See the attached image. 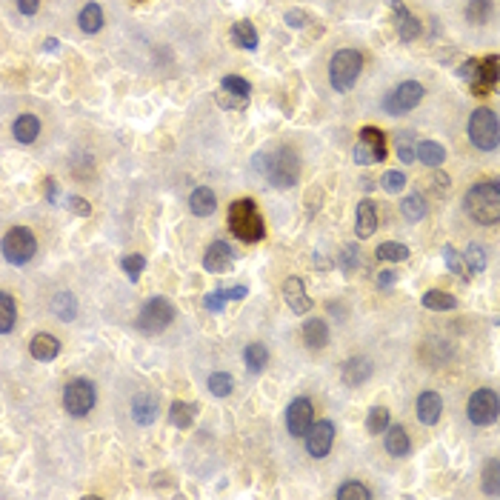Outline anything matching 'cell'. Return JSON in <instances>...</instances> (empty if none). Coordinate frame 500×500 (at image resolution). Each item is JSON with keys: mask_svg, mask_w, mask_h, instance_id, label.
<instances>
[{"mask_svg": "<svg viewBox=\"0 0 500 500\" xmlns=\"http://www.w3.org/2000/svg\"><path fill=\"white\" fill-rule=\"evenodd\" d=\"M466 206L469 218L475 223H483V226H492L500 221V186L494 181H480L475 183L469 192H466Z\"/></svg>", "mask_w": 500, "mask_h": 500, "instance_id": "1", "label": "cell"}, {"mask_svg": "<svg viewBox=\"0 0 500 500\" xmlns=\"http://www.w3.org/2000/svg\"><path fill=\"white\" fill-rule=\"evenodd\" d=\"M409 449H412V443H409L406 429L403 426H389L386 429V452L395 454V457H403V454H409Z\"/></svg>", "mask_w": 500, "mask_h": 500, "instance_id": "24", "label": "cell"}, {"mask_svg": "<svg viewBox=\"0 0 500 500\" xmlns=\"http://www.w3.org/2000/svg\"><path fill=\"white\" fill-rule=\"evenodd\" d=\"M95 401H97V395H95V383H92V380L78 377V380H71V383L63 389V406H66V412H69L71 417L89 415V412L95 409Z\"/></svg>", "mask_w": 500, "mask_h": 500, "instance_id": "7", "label": "cell"}, {"mask_svg": "<svg viewBox=\"0 0 500 500\" xmlns=\"http://www.w3.org/2000/svg\"><path fill=\"white\" fill-rule=\"evenodd\" d=\"M232 43L237 46V49H258V29L249 23V20H237L235 26H232Z\"/></svg>", "mask_w": 500, "mask_h": 500, "instance_id": "23", "label": "cell"}, {"mask_svg": "<svg viewBox=\"0 0 500 500\" xmlns=\"http://www.w3.org/2000/svg\"><path fill=\"white\" fill-rule=\"evenodd\" d=\"M203 266H206V272H226V269H232V249L223 240H214L209 246V252L203 255Z\"/></svg>", "mask_w": 500, "mask_h": 500, "instance_id": "16", "label": "cell"}, {"mask_svg": "<svg viewBox=\"0 0 500 500\" xmlns=\"http://www.w3.org/2000/svg\"><path fill=\"white\" fill-rule=\"evenodd\" d=\"M52 312H55L60 320H75L78 303H75V298H71L69 292H60V295H55V300H52Z\"/></svg>", "mask_w": 500, "mask_h": 500, "instance_id": "32", "label": "cell"}, {"mask_svg": "<svg viewBox=\"0 0 500 500\" xmlns=\"http://www.w3.org/2000/svg\"><path fill=\"white\" fill-rule=\"evenodd\" d=\"M46 197H49V200H52V203H55V200H57V183H55V181H52V177H49V181H46Z\"/></svg>", "mask_w": 500, "mask_h": 500, "instance_id": "54", "label": "cell"}, {"mask_svg": "<svg viewBox=\"0 0 500 500\" xmlns=\"http://www.w3.org/2000/svg\"><path fill=\"white\" fill-rule=\"evenodd\" d=\"M478 75H480V60H466L460 69H457V78H463V81H469V86L478 81Z\"/></svg>", "mask_w": 500, "mask_h": 500, "instance_id": "47", "label": "cell"}, {"mask_svg": "<svg viewBox=\"0 0 500 500\" xmlns=\"http://www.w3.org/2000/svg\"><path fill=\"white\" fill-rule=\"evenodd\" d=\"M214 100H218V106H223V109H246V103H249V97H243V95H235V92H229V89H223L221 86V92L214 95Z\"/></svg>", "mask_w": 500, "mask_h": 500, "instance_id": "40", "label": "cell"}, {"mask_svg": "<svg viewBox=\"0 0 500 500\" xmlns=\"http://www.w3.org/2000/svg\"><path fill=\"white\" fill-rule=\"evenodd\" d=\"M366 429L372 435H383L386 429H389V409L386 406H375L366 417Z\"/></svg>", "mask_w": 500, "mask_h": 500, "instance_id": "38", "label": "cell"}, {"mask_svg": "<svg viewBox=\"0 0 500 500\" xmlns=\"http://www.w3.org/2000/svg\"><path fill=\"white\" fill-rule=\"evenodd\" d=\"M377 283H380V286H391V283H395V272H380Z\"/></svg>", "mask_w": 500, "mask_h": 500, "instance_id": "56", "label": "cell"}, {"mask_svg": "<svg viewBox=\"0 0 500 500\" xmlns=\"http://www.w3.org/2000/svg\"><path fill=\"white\" fill-rule=\"evenodd\" d=\"M78 23H81V29H83L86 34L100 32V26H103V12H100V6H97V4H86V6L81 9V15H78Z\"/></svg>", "mask_w": 500, "mask_h": 500, "instance_id": "29", "label": "cell"}, {"mask_svg": "<svg viewBox=\"0 0 500 500\" xmlns=\"http://www.w3.org/2000/svg\"><path fill=\"white\" fill-rule=\"evenodd\" d=\"M369 497H372V492L363 483H354V480L338 489V500H369Z\"/></svg>", "mask_w": 500, "mask_h": 500, "instance_id": "41", "label": "cell"}, {"mask_svg": "<svg viewBox=\"0 0 500 500\" xmlns=\"http://www.w3.org/2000/svg\"><path fill=\"white\" fill-rule=\"evenodd\" d=\"M423 306H426V309H432V312H449V309H454V298H452L449 292L432 289V292H426V295H423Z\"/></svg>", "mask_w": 500, "mask_h": 500, "instance_id": "33", "label": "cell"}, {"mask_svg": "<svg viewBox=\"0 0 500 500\" xmlns=\"http://www.w3.org/2000/svg\"><path fill=\"white\" fill-rule=\"evenodd\" d=\"M306 23H309V15L303 9H289L286 12V26L289 29H306Z\"/></svg>", "mask_w": 500, "mask_h": 500, "instance_id": "49", "label": "cell"}, {"mask_svg": "<svg viewBox=\"0 0 500 500\" xmlns=\"http://www.w3.org/2000/svg\"><path fill=\"white\" fill-rule=\"evenodd\" d=\"M389 6L391 12H395L398 18V34H401V41H417L420 38V20L415 15H409V9L401 4V0H389Z\"/></svg>", "mask_w": 500, "mask_h": 500, "instance_id": "14", "label": "cell"}, {"mask_svg": "<svg viewBox=\"0 0 500 500\" xmlns=\"http://www.w3.org/2000/svg\"><path fill=\"white\" fill-rule=\"evenodd\" d=\"M420 100H423V86L417 81H406V83H401L395 92L383 100V106H386L389 115H403V112L415 109Z\"/></svg>", "mask_w": 500, "mask_h": 500, "instance_id": "11", "label": "cell"}, {"mask_svg": "<svg viewBox=\"0 0 500 500\" xmlns=\"http://www.w3.org/2000/svg\"><path fill=\"white\" fill-rule=\"evenodd\" d=\"M417 160L426 163L429 169H438L443 160H446V149L440 146V143H432V140H423L417 146Z\"/></svg>", "mask_w": 500, "mask_h": 500, "instance_id": "26", "label": "cell"}, {"mask_svg": "<svg viewBox=\"0 0 500 500\" xmlns=\"http://www.w3.org/2000/svg\"><path fill=\"white\" fill-rule=\"evenodd\" d=\"M34 252H38V240H34V235L26 226H18L4 237V255L15 266L29 263L34 258Z\"/></svg>", "mask_w": 500, "mask_h": 500, "instance_id": "8", "label": "cell"}, {"mask_svg": "<svg viewBox=\"0 0 500 500\" xmlns=\"http://www.w3.org/2000/svg\"><path fill=\"white\" fill-rule=\"evenodd\" d=\"M483 492L500 494V460H489L483 466Z\"/></svg>", "mask_w": 500, "mask_h": 500, "instance_id": "36", "label": "cell"}, {"mask_svg": "<svg viewBox=\"0 0 500 500\" xmlns=\"http://www.w3.org/2000/svg\"><path fill=\"white\" fill-rule=\"evenodd\" d=\"M435 183H438L440 192H446V189H449V177H446L443 172H438V174H435Z\"/></svg>", "mask_w": 500, "mask_h": 500, "instance_id": "55", "label": "cell"}, {"mask_svg": "<svg viewBox=\"0 0 500 500\" xmlns=\"http://www.w3.org/2000/svg\"><path fill=\"white\" fill-rule=\"evenodd\" d=\"M229 229L235 232V237H240L243 243H258L266 229H263V218H261V211L255 206V200H235L229 206Z\"/></svg>", "mask_w": 500, "mask_h": 500, "instance_id": "2", "label": "cell"}, {"mask_svg": "<svg viewBox=\"0 0 500 500\" xmlns=\"http://www.w3.org/2000/svg\"><path fill=\"white\" fill-rule=\"evenodd\" d=\"M372 375V363L366 357H352V361L343 366V383L346 386H361L363 380H369Z\"/></svg>", "mask_w": 500, "mask_h": 500, "instance_id": "22", "label": "cell"}, {"mask_svg": "<svg viewBox=\"0 0 500 500\" xmlns=\"http://www.w3.org/2000/svg\"><path fill=\"white\" fill-rule=\"evenodd\" d=\"M246 292H249L246 286H235V289H229L226 295H229V298H235V300H240V298H246Z\"/></svg>", "mask_w": 500, "mask_h": 500, "instance_id": "57", "label": "cell"}, {"mask_svg": "<svg viewBox=\"0 0 500 500\" xmlns=\"http://www.w3.org/2000/svg\"><path fill=\"white\" fill-rule=\"evenodd\" d=\"M466 415L475 426H489L497 420L500 415V401L492 389H478L475 395L469 398V406H466Z\"/></svg>", "mask_w": 500, "mask_h": 500, "instance_id": "9", "label": "cell"}, {"mask_svg": "<svg viewBox=\"0 0 500 500\" xmlns=\"http://www.w3.org/2000/svg\"><path fill=\"white\" fill-rule=\"evenodd\" d=\"M380 183H383V189H386V192H403L406 177H403V172H386Z\"/></svg>", "mask_w": 500, "mask_h": 500, "instance_id": "46", "label": "cell"}, {"mask_svg": "<svg viewBox=\"0 0 500 500\" xmlns=\"http://www.w3.org/2000/svg\"><path fill=\"white\" fill-rule=\"evenodd\" d=\"M354 266H357V249H354V246H346L343 252H340V269L349 272V269H354Z\"/></svg>", "mask_w": 500, "mask_h": 500, "instance_id": "51", "label": "cell"}, {"mask_svg": "<svg viewBox=\"0 0 500 500\" xmlns=\"http://www.w3.org/2000/svg\"><path fill=\"white\" fill-rule=\"evenodd\" d=\"M298 174H300V160H298V155H295L292 149H286V146L277 149V152L272 155L269 166H266L269 183H275V186H280V189L295 186Z\"/></svg>", "mask_w": 500, "mask_h": 500, "instance_id": "5", "label": "cell"}, {"mask_svg": "<svg viewBox=\"0 0 500 500\" xmlns=\"http://www.w3.org/2000/svg\"><path fill=\"white\" fill-rule=\"evenodd\" d=\"M29 352H32L34 361H55L57 352H60V343H57L55 335H46V332H43V335H34V338H32Z\"/></svg>", "mask_w": 500, "mask_h": 500, "instance_id": "20", "label": "cell"}, {"mask_svg": "<svg viewBox=\"0 0 500 500\" xmlns=\"http://www.w3.org/2000/svg\"><path fill=\"white\" fill-rule=\"evenodd\" d=\"M221 86L229 89V92H235V95H243V97L252 95V86H249V81H243V78H237V75H226Z\"/></svg>", "mask_w": 500, "mask_h": 500, "instance_id": "44", "label": "cell"}, {"mask_svg": "<svg viewBox=\"0 0 500 500\" xmlns=\"http://www.w3.org/2000/svg\"><path fill=\"white\" fill-rule=\"evenodd\" d=\"M15 317H18V312H15V300H12L9 292H4V295H0V332L9 335V332L15 329Z\"/></svg>", "mask_w": 500, "mask_h": 500, "instance_id": "31", "label": "cell"}, {"mask_svg": "<svg viewBox=\"0 0 500 500\" xmlns=\"http://www.w3.org/2000/svg\"><path fill=\"white\" fill-rule=\"evenodd\" d=\"M43 49H46V52H57V41H55V38H49V41L43 43Z\"/></svg>", "mask_w": 500, "mask_h": 500, "instance_id": "58", "label": "cell"}, {"mask_svg": "<svg viewBox=\"0 0 500 500\" xmlns=\"http://www.w3.org/2000/svg\"><path fill=\"white\" fill-rule=\"evenodd\" d=\"M398 158L403 163H412L417 158V149H412V143H406V140H398Z\"/></svg>", "mask_w": 500, "mask_h": 500, "instance_id": "52", "label": "cell"}, {"mask_svg": "<svg viewBox=\"0 0 500 500\" xmlns=\"http://www.w3.org/2000/svg\"><path fill=\"white\" fill-rule=\"evenodd\" d=\"M386 158V137L380 129L366 126L361 132V143L354 146V163L369 166V163H380Z\"/></svg>", "mask_w": 500, "mask_h": 500, "instance_id": "10", "label": "cell"}, {"mask_svg": "<svg viewBox=\"0 0 500 500\" xmlns=\"http://www.w3.org/2000/svg\"><path fill=\"white\" fill-rule=\"evenodd\" d=\"M243 361H246L249 369L258 375V372H263V366L269 363V349H266L263 343H249L246 352H243Z\"/></svg>", "mask_w": 500, "mask_h": 500, "instance_id": "28", "label": "cell"}, {"mask_svg": "<svg viewBox=\"0 0 500 500\" xmlns=\"http://www.w3.org/2000/svg\"><path fill=\"white\" fill-rule=\"evenodd\" d=\"M492 15V0H469V6H466V18L469 23H486Z\"/></svg>", "mask_w": 500, "mask_h": 500, "instance_id": "39", "label": "cell"}, {"mask_svg": "<svg viewBox=\"0 0 500 500\" xmlns=\"http://www.w3.org/2000/svg\"><path fill=\"white\" fill-rule=\"evenodd\" d=\"M232 389H235V377L226 375V372H214V375L209 377V391H211L214 398H226V395H232Z\"/></svg>", "mask_w": 500, "mask_h": 500, "instance_id": "34", "label": "cell"}, {"mask_svg": "<svg viewBox=\"0 0 500 500\" xmlns=\"http://www.w3.org/2000/svg\"><path fill=\"white\" fill-rule=\"evenodd\" d=\"M189 209H192V214H197V218H209V214L218 209V197H214V192L209 186H200V189L192 192Z\"/></svg>", "mask_w": 500, "mask_h": 500, "instance_id": "21", "label": "cell"}, {"mask_svg": "<svg viewBox=\"0 0 500 500\" xmlns=\"http://www.w3.org/2000/svg\"><path fill=\"white\" fill-rule=\"evenodd\" d=\"M303 340L309 349H324L329 343V329H326V320H306L303 326Z\"/></svg>", "mask_w": 500, "mask_h": 500, "instance_id": "25", "label": "cell"}, {"mask_svg": "<svg viewBox=\"0 0 500 500\" xmlns=\"http://www.w3.org/2000/svg\"><path fill=\"white\" fill-rule=\"evenodd\" d=\"M283 298H286V303H289V309L295 314H306L312 309V298H306V289H303L300 277H289L283 283Z\"/></svg>", "mask_w": 500, "mask_h": 500, "instance_id": "15", "label": "cell"}, {"mask_svg": "<svg viewBox=\"0 0 500 500\" xmlns=\"http://www.w3.org/2000/svg\"><path fill=\"white\" fill-rule=\"evenodd\" d=\"M377 258H383V261H391V263L406 261V258H409V246H403V243H395V240L380 243V246H377Z\"/></svg>", "mask_w": 500, "mask_h": 500, "instance_id": "37", "label": "cell"}, {"mask_svg": "<svg viewBox=\"0 0 500 500\" xmlns=\"http://www.w3.org/2000/svg\"><path fill=\"white\" fill-rule=\"evenodd\" d=\"M363 69V55L354 49H340L329 63V83L335 92H349Z\"/></svg>", "mask_w": 500, "mask_h": 500, "instance_id": "3", "label": "cell"}, {"mask_svg": "<svg viewBox=\"0 0 500 500\" xmlns=\"http://www.w3.org/2000/svg\"><path fill=\"white\" fill-rule=\"evenodd\" d=\"M41 134V120L34 118V115H20L15 120V137L20 143H34V137Z\"/></svg>", "mask_w": 500, "mask_h": 500, "instance_id": "27", "label": "cell"}, {"mask_svg": "<svg viewBox=\"0 0 500 500\" xmlns=\"http://www.w3.org/2000/svg\"><path fill=\"white\" fill-rule=\"evenodd\" d=\"M443 261H446V266L454 272V275H460V277H469V269L466 266H463V261H460V255L454 252V249L452 246H446L443 249Z\"/></svg>", "mask_w": 500, "mask_h": 500, "instance_id": "43", "label": "cell"}, {"mask_svg": "<svg viewBox=\"0 0 500 500\" xmlns=\"http://www.w3.org/2000/svg\"><path fill=\"white\" fill-rule=\"evenodd\" d=\"M377 229V209L372 200H361L357 203V223H354V232L357 237H372Z\"/></svg>", "mask_w": 500, "mask_h": 500, "instance_id": "19", "label": "cell"}, {"mask_svg": "<svg viewBox=\"0 0 500 500\" xmlns=\"http://www.w3.org/2000/svg\"><path fill=\"white\" fill-rule=\"evenodd\" d=\"M172 320H174L172 303L166 298H152L146 306L140 309V314H137V329L143 335H158V332H163L172 324Z\"/></svg>", "mask_w": 500, "mask_h": 500, "instance_id": "6", "label": "cell"}, {"mask_svg": "<svg viewBox=\"0 0 500 500\" xmlns=\"http://www.w3.org/2000/svg\"><path fill=\"white\" fill-rule=\"evenodd\" d=\"M132 417L140 426H152L158 420V401L149 391H140V395L132 401Z\"/></svg>", "mask_w": 500, "mask_h": 500, "instance_id": "17", "label": "cell"}, {"mask_svg": "<svg viewBox=\"0 0 500 500\" xmlns=\"http://www.w3.org/2000/svg\"><path fill=\"white\" fill-rule=\"evenodd\" d=\"M440 412H443V401H440L438 391H423V395L417 398V417H420V423L435 426L440 420Z\"/></svg>", "mask_w": 500, "mask_h": 500, "instance_id": "18", "label": "cell"}, {"mask_svg": "<svg viewBox=\"0 0 500 500\" xmlns=\"http://www.w3.org/2000/svg\"><path fill=\"white\" fill-rule=\"evenodd\" d=\"M314 423V409H312V401L306 398H298L289 403L286 409V429H289L292 438H306V432Z\"/></svg>", "mask_w": 500, "mask_h": 500, "instance_id": "12", "label": "cell"}, {"mask_svg": "<svg viewBox=\"0 0 500 500\" xmlns=\"http://www.w3.org/2000/svg\"><path fill=\"white\" fill-rule=\"evenodd\" d=\"M226 298H229L226 292H209V295L203 298V303H206L209 312H221V309L226 306Z\"/></svg>", "mask_w": 500, "mask_h": 500, "instance_id": "50", "label": "cell"}, {"mask_svg": "<svg viewBox=\"0 0 500 500\" xmlns=\"http://www.w3.org/2000/svg\"><path fill=\"white\" fill-rule=\"evenodd\" d=\"M469 137L478 149L492 152L500 146V120L492 109H475L469 118Z\"/></svg>", "mask_w": 500, "mask_h": 500, "instance_id": "4", "label": "cell"}, {"mask_svg": "<svg viewBox=\"0 0 500 500\" xmlns=\"http://www.w3.org/2000/svg\"><path fill=\"white\" fill-rule=\"evenodd\" d=\"M401 211H403V218H406L409 223H417L423 214H426V200H423L420 195H409V197L401 203Z\"/></svg>", "mask_w": 500, "mask_h": 500, "instance_id": "35", "label": "cell"}, {"mask_svg": "<svg viewBox=\"0 0 500 500\" xmlns=\"http://www.w3.org/2000/svg\"><path fill=\"white\" fill-rule=\"evenodd\" d=\"M18 9L23 15H34V12L41 9V0H18Z\"/></svg>", "mask_w": 500, "mask_h": 500, "instance_id": "53", "label": "cell"}, {"mask_svg": "<svg viewBox=\"0 0 500 500\" xmlns=\"http://www.w3.org/2000/svg\"><path fill=\"white\" fill-rule=\"evenodd\" d=\"M494 92H500V69H497V78H494Z\"/></svg>", "mask_w": 500, "mask_h": 500, "instance_id": "59", "label": "cell"}, {"mask_svg": "<svg viewBox=\"0 0 500 500\" xmlns=\"http://www.w3.org/2000/svg\"><path fill=\"white\" fill-rule=\"evenodd\" d=\"M66 206L75 211V214H81V218H89V214H92L89 200H83V197H78V195H69V197H66Z\"/></svg>", "mask_w": 500, "mask_h": 500, "instance_id": "48", "label": "cell"}, {"mask_svg": "<svg viewBox=\"0 0 500 500\" xmlns=\"http://www.w3.org/2000/svg\"><path fill=\"white\" fill-rule=\"evenodd\" d=\"M195 406L192 403H183V401H174L172 409H169V420L172 426H181V429H189L195 423Z\"/></svg>", "mask_w": 500, "mask_h": 500, "instance_id": "30", "label": "cell"}, {"mask_svg": "<svg viewBox=\"0 0 500 500\" xmlns=\"http://www.w3.org/2000/svg\"><path fill=\"white\" fill-rule=\"evenodd\" d=\"M466 269H469V275L486 269V255H483V249H480L478 243H472V246L466 249Z\"/></svg>", "mask_w": 500, "mask_h": 500, "instance_id": "42", "label": "cell"}, {"mask_svg": "<svg viewBox=\"0 0 500 500\" xmlns=\"http://www.w3.org/2000/svg\"><path fill=\"white\" fill-rule=\"evenodd\" d=\"M335 443V426L329 420H317L306 432V452L312 457H326Z\"/></svg>", "mask_w": 500, "mask_h": 500, "instance_id": "13", "label": "cell"}, {"mask_svg": "<svg viewBox=\"0 0 500 500\" xmlns=\"http://www.w3.org/2000/svg\"><path fill=\"white\" fill-rule=\"evenodd\" d=\"M120 266H123V272L129 275V280H137V277H140V272L146 269V261H143L140 255H129V258H123V261H120Z\"/></svg>", "mask_w": 500, "mask_h": 500, "instance_id": "45", "label": "cell"}]
</instances>
